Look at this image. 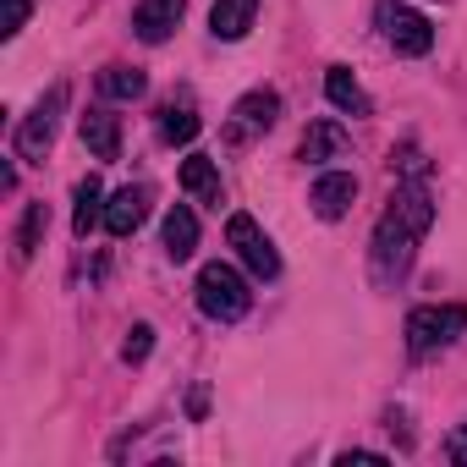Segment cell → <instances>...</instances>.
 <instances>
[{
	"label": "cell",
	"mask_w": 467,
	"mask_h": 467,
	"mask_svg": "<svg viewBox=\"0 0 467 467\" xmlns=\"http://www.w3.org/2000/svg\"><path fill=\"white\" fill-rule=\"evenodd\" d=\"M198 308H203L209 319H220V325H237V319L254 308L248 275H243L237 265H225V259L203 265V270H198Z\"/></svg>",
	"instance_id": "1"
},
{
	"label": "cell",
	"mask_w": 467,
	"mask_h": 467,
	"mask_svg": "<svg viewBox=\"0 0 467 467\" xmlns=\"http://www.w3.org/2000/svg\"><path fill=\"white\" fill-rule=\"evenodd\" d=\"M412 248H418V231L385 209L379 225H374V248H368V270H374V286H396L407 270H412Z\"/></svg>",
	"instance_id": "2"
},
{
	"label": "cell",
	"mask_w": 467,
	"mask_h": 467,
	"mask_svg": "<svg viewBox=\"0 0 467 467\" xmlns=\"http://www.w3.org/2000/svg\"><path fill=\"white\" fill-rule=\"evenodd\" d=\"M67 105H72V88L67 83H50V94L17 121V138H12V149H17V160H28V165H39L50 149H56V132H61V116H67Z\"/></svg>",
	"instance_id": "3"
},
{
	"label": "cell",
	"mask_w": 467,
	"mask_h": 467,
	"mask_svg": "<svg viewBox=\"0 0 467 467\" xmlns=\"http://www.w3.org/2000/svg\"><path fill=\"white\" fill-rule=\"evenodd\" d=\"M467 336V308L462 303H423L407 314V352L412 358H429V352H445Z\"/></svg>",
	"instance_id": "4"
},
{
	"label": "cell",
	"mask_w": 467,
	"mask_h": 467,
	"mask_svg": "<svg viewBox=\"0 0 467 467\" xmlns=\"http://www.w3.org/2000/svg\"><path fill=\"white\" fill-rule=\"evenodd\" d=\"M374 28H379V39L396 56H429L434 50V23L423 12L401 6V0H379V6H374Z\"/></svg>",
	"instance_id": "5"
},
{
	"label": "cell",
	"mask_w": 467,
	"mask_h": 467,
	"mask_svg": "<svg viewBox=\"0 0 467 467\" xmlns=\"http://www.w3.org/2000/svg\"><path fill=\"white\" fill-rule=\"evenodd\" d=\"M225 243L237 248V259H243V270H248L254 281H275V275H281V254H275V243L259 231L254 214H231V220H225Z\"/></svg>",
	"instance_id": "6"
},
{
	"label": "cell",
	"mask_w": 467,
	"mask_h": 467,
	"mask_svg": "<svg viewBox=\"0 0 467 467\" xmlns=\"http://www.w3.org/2000/svg\"><path fill=\"white\" fill-rule=\"evenodd\" d=\"M275 116H281V94L275 88H254V94H243L237 105H231V138L243 143L254 132H270Z\"/></svg>",
	"instance_id": "7"
},
{
	"label": "cell",
	"mask_w": 467,
	"mask_h": 467,
	"mask_svg": "<svg viewBox=\"0 0 467 467\" xmlns=\"http://www.w3.org/2000/svg\"><path fill=\"white\" fill-rule=\"evenodd\" d=\"M187 17V0H138V12H132V34L143 45H165Z\"/></svg>",
	"instance_id": "8"
},
{
	"label": "cell",
	"mask_w": 467,
	"mask_h": 467,
	"mask_svg": "<svg viewBox=\"0 0 467 467\" xmlns=\"http://www.w3.org/2000/svg\"><path fill=\"white\" fill-rule=\"evenodd\" d=\"M78 132H83V149L94 160H121V116L110 105H94L78 116Z\"/></svg>",
	"instance_id": "9"
},
{
	"label": "cell",
	"mask_w": 467,
	"mask_h": 467,
	"mask_svg": "<svg viewBox=\"0 0 467 467\" xmlns=\"http://www.w3.org/2000/svg\"><path fill=\"white\" fill-rule=\"evenodd\" d=\"M308 203H314L319 220H341V214L358 203V176H352V171H325V176L314 182Z\"/></svg>",
	"instance_id": "10"
},
{
	"label": "cell",
	"mask_w": 467,
	"mask_h": 467,
	"mask_svg": "<svg viewBox=\"0 0 467 467\" xmlns=\"http://www.w3.org/2000/svg\"><path fill=\"white\" fill-rule=\"evenodd\" d=\"M149 220V187H121L105 198V231L110 237H132V231Z\"/></svg>",
	"instance_id": "11"
},
{
	"label": "cell",
	"mask_w": 467,
	"mask_h": 467,
	"mask_svg": "<svg viewBox=\"0 0 467 467\" xmlns=\"http://www.w3.org/2000/svg\"><path fill=\"white\" fill-rule=\"evenodd\" d=\"M254 17H259V0H214L209 6V34L225 39V45H237V39H248Z\"/></svg>",
	"instance_id": "12"
},
{
	"label": "cell",
	"mask_w": 467,
	"mask_h": 467,
	"mask_svg": "<svg viewBox=\"0 0 467 467\" xmlns=\"http://www.w3.org/2000/svg\"><path fill=\"white\" fill-rule=\"evenodd\" d=\"M160 237H165V254H171L176 265H187V259L198 254V214H192L187 203H176V209L165 214V231H160Z\"/></svg>",
	"instance_id": "13"
},
{
	"label": "cell",
	"mask_w": 467,
	"mask_h": 467,
	"mask_svg": "<svg viewBox=\"0 0 467 467\" xmlns=\"http://www.w3.org/2000/svg\"><path fill=\"white\" fill-rule=\"evenodd\" d=\"M182 187H187L198 203H214V209H220V171H214L209 154H187V160H182Z\"/></svg>",
	"instance_id": "14"
},
{
	"label": "cell",
	"mask_w": 467,
	"mask_h": 467,
	"mask_svg": "<svg viewBox=\"0 0 467 467\" xmlns=\"http://www.w3.org/2000/svg\"><path fill=\"white\" fill-rule=\"evenodd\" d=\"M325 94H330L336 110H347V116H368V94H363V83H358L347 67H330V72H325Z\"/></svg>",
	"instance_id": "15"
},
{
	"label": "cell",
	"mask_w": 467,
	"mask_h": 467,
	"mask_svg": "<svg viewBox=\"0 0 467 467\" xmlns=\"http://www.w3.org/2000/svg\"><path fill=\"white\" fill-rule=\"evenodd\" d=\"M341 154H347V132L336 121H314L303 132V160L308 165H325V160H341Z\"/></svg>",
	"instance_id": "16"
},
{
	"label": "cell",
	"mask_w": 467,
	"mask_h": 467,
	"mask_svg": "<svg viewBox=\"0 0 467 467\" xmlns=\"http://www.w3.org/2000/svg\"><path fill=\"white\" fill-rule=\"evenodd\" d=\"M99 94H105V99L132 105V99H143V94H149V78H143L138 67H121V61H116V67H105V72H99Z\"/></svg>",
	"instance_id": "17"
},
{
	"label": "cell",
	"mask_w": 467,
	"mask_h": 467,
	"mask_svg": "<svg viewBox=\"0 0 467 467\" xmlns=\"http://www.w3.org/2000/svg\"><path fill=\"white\" fill-rule=\"evenodd\" d=\"M94 225H105V187L88 176V182H78V209H72V231L88 243V231Z\"/></svg>",
	"instance_id": "18"
},
{
	"label": "cell",
	"mask_w": 467,
	"mask_h": 467,
	"mask_svg": "<svg viewBox=\"0 0 467 467\" xmlns=\"http://www.w3.org/2000/svg\"><path fill=\"white\" fill-rule=\"evenodd\" d=\"M198 127H203V121H198V110H192L187 99H182V105L171 99V105L160 110V138H165V143H176V149H182V143H192V138H198Z\"/></svg>",
	"instance_id": "19"
},
{
	"label": "cell",
	"mask_w": 467,
	"mask_h": 467,
	"mask_svg": "<svg viewBox=\"0 0 467 467\" xmlns=\"http://www.w3.org/2000/svg\"><path fill=\"white\" fill-rule=\"evenodd\" d=\"M45 231H50V209L45 203H28L23 209V225H17V265H28L45 248Z\"/></svg>",
	"instance_id": "20"
},
{
	"label": "cell",
	"mask_w": 467,
	"mask_h": 467,
	"mask_svg": "<svg viewBox=\"0 0 467 467\" xmlns=\"http://www.w3.org/2000/svg\"><path fill=\"white\" fill-rule=\"evenodd\" d=\"M28 17H34V0H6L0 6V39H17L28 28Z\"/></svg>",
	"instance_id": "21"
},
{
	"label": "cell",
	"mask_w": 467,
	"mask_h": 467,
	"mask_svg": "<svg viewBox=\"0 0 467 467\" xmlns=\"http://www.w3.org/2000/svg\"><path fill=\"white\" fill-rule=\"evenodd\" d=\"M149 352H154V325H132L121 341V363H143Z\"/></svg>",
	"instance_id": "22"
},
{
	"label": "cell",
	"mask_w": 467,
	"mask_h": 467,
	"mask_svg": "<svg viewBox=\"0 0 467 467\" xmlns=\"http://www.w3.org/2000/svg\"><path fill=\"white\" fill-rule=\"evenodd\" d=\"M445 456H451L456 467H467V418L451 429V440H445Z\"/></svg>",
	"instance_id": "23"
},
{
	"label": "cell",
	"mask_w": 467,
	"mask_h": 467,
	"mask_svg": "<svg viewBox=\"0 0 467 467\" xmlns=\"http://www.w3.org/2000/svg\"><path fill=\"white\" fill-rule=\"evenodd\" d=\"M336 462H341V467H352V462H385V456H379V451H341Z\"/></svg>",
	"instance_id": "24"
},
{
	"label": "cell",
	"mask_w": 467,
	"mask_h": 467,
	"mask_svg": "<svg viewBox=\"0 0 467 467\" xmlns=\"http://www.w3.org/2000/svg\"><path fill=\"white\" fill-rule=\"evenodd\" d=\"M203 407H209V390L198 385V390H192V401H187V412H192V418H203Z\"/></svg>",
	"instance_id": "25"
}]
</instances>
